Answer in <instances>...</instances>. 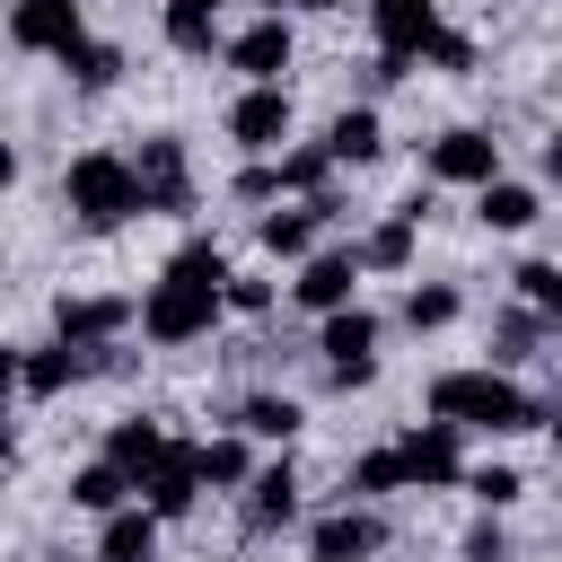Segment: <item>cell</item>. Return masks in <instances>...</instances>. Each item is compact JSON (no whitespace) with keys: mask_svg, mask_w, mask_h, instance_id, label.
<instances>
[{"mask_svg":"<svg viewBox=\"0 0 562 562\" xmlns=\"http://www.w3.org/2000/svg\"><path fill=\"white\" fill-rule=\"evenodd\" d=\"M518 290H527V307H536V316H553V325H562V263H518Z\"/></svg>","mask_w":562,"mask_h":562,"instance_id":"32","label":"cell"},{"mask_svg":"<svg viewBox=\"0 0 562 562\" xmlns=\"http://www.w3.org/2000/svg\"><path fill=\"white\" fill-rule=\"evenodd\" d=\"M351 492H404V465H395V448H369V457L351 465Z\"/></svg>","mask_w":562,"mask_h":562,"instance_id":"34","label":"cell"},{"mask_svg":"<svg viewBox=\"0 0 562 562\" xmlns=\"http://www.w3.org/2000/svg\"><path fill=\"white\" fill-rule=\"evenodd\" d=\"M61 211H70L88 237H105V228L140 220V211H149L140 167H132V158H114V149H79V158L61 167Z\"/></svg>","mask_w":562,"mask_h":562,"instance_id":"2","label":"cell"},{"mask_svg":"<svg viewBox=\"0 0 562 562\" xmlns=\"http://www.w3.org/2000/svg\"><path fill=\"white\" fill-rule=\"evenodd\" d=\"M378 544H386V518L360 509V501H342V509H325V518L307 527V553H316V562H369Z\"/></svg>","mask_w":562,"mask_h":562,"instance_id":"13","label":"cell"},{"mask_svg":"<svg viewBox=\"0 0 562 562\" xmlns=\"http://www.w3.org/2000/svg\"><path fill=\"white\" fill-rule=\"evenodd\" d=\"M132 492H140V483H132L114 457H97V465H79V474H70V509H88V518H114Z\"/></svg>","mask_w":562,"mask_h":562,"instance_id":"22","label":"cell"},{"mask_svg":"<svg viewBox=\"0 0 562 562\" xmlns=\"http://www.w3.org/2000/svg\"><path fill=\"white\" fill-rule=\"evenodd\" d=\"M158 26H167L176 53H211V44H220V0H167Z\"/></svg>","mask_w":562,"mask_h":562,"instance_id":"26","label":"cell"},{"mask_svg":"<svg viewBox=\"0 0 562 562\" xmlns=\"http://www.w3.org/2000/svg\"><path fill=\"white\" fill-rule=\"evenodd\" d=\"M474 220H483V228H527V220H536V184H509V176L474 184Z\"/></svg>","mask_w":562,"mask_h":562,"instance_id":"27","label":"cell"},{"mask_svg":"<svg viewBox=\"0 0 562 562\" xmlns=\"http://www.w3.org/2000/svg\"><path fill=\"white\" fill-rule=\"evenodd\" d=\"M228 422H237L246 439H272V448H290L307 413H299L290 395H272V386H255V395H237V413H228Z\"/></svg>","mask_w":562,"mask_h":562,"instance_id":"20","label":"cell"},{"mask_svg":"<svg viewBox=\"0 0 562 562\" xmlns=\"http://www.w3.org/2000/svg\"><path fill=\"white\" fill-rule=\"evenodd\" d=\"M536 325H553V316H536V307L501 316V325H492V360H527V351H536Z\"/></svg>","mask_w":562,"mask_h":562,"instance_id":"31","label":"cell"},{"mask_svg":"<svg viewBox=\"0 0 562 562\" xmlns=\"http://www.w3.org/2000/svg\"><path fill=\"white\" fill-rule=\"evenodd\" d=\"M334 167H342V158H334L325 140H307V149H290V158H281V193H325V176H334Z\"/></svg>","mask_w":562,"mask_h":562,"instance_id":"30","label":"cell"},{"mask_svg":"<svg viewBox=\"0 0 562 562\" xmlns=\"http://www.w3.org/2000/svg\"><path fill=\"white\" fill-rule=\"evenodd\" d=\"M105 457H114L132 483H149V465L167 457V430H158L149 413H132V422H114V430H105Z\"/></svg>","mask_w":562,"mask_h":562,"instance_id":"21","label":"cell"},{"mask_svg":"<svg viewBox=\"0 0 562 562\" xmlns=\"http://www.w3.org/2000/svg\"><path fill=\"white\" fill-rule=\"evenodd\" d=\"M132 167H140L149 211H193V158H184V140H176V132H149Z\"/></svg>","mask_w":562,"mask_h":562,"instance_id":"12","label":"cell"},{"mask_svg":"<svg viewBox=\"0 0 562 562\" xmlns=\"http://www.w3.org/2000/svg\"><path fill=\"white\" fill-rule=\"evenodd\" d=\"M430 413L457 422V430H492V439L544 422L536 395H527L518 378H501V369H439V378H430Z\"/></svg>","mask_w":562,"mask_h":562,"instance_id":"1","label":"cell"},{"mask_svg":"<svg viewBox=\"0 0 562 562\" xmlns=\"http://www.w3.org/2000/svg\"><path fill=\"white\" fill-rule=\"evenodd\" d=\"M316 228H325V211H316V193H307L299 211H263V220H255V246H263V255H290V263H307V255H316Z\"/></svg>","mask_w":562,"mask_h":562,"instance_id":"19","label":"cell"},{"mask_svg":"<svg viewBox=\"0 0 562 562\" xmlns=\"http://www.w3.org/2000/svg\"><path fill=\"white\" fill-rule=\"evenodd\" d=\"M369 35H378V53L430 61V44H439L448 26H439V0H369Z\"/></svg>","mask_w":562,"mask_h":562,"instance_id":"11","label":"cell"},{"mask_svg":"<svg viewBox=\"0 0 562 562\" xmlns=\"http://www.w3.org/2000/svg\"><path fill=\"white\" fill-rule=\"evenodd\" d=\"M272 193H281V167H263V158L237 167V202H272Z\"/></svg>","mask_w":562,"mask_h":562,"instance_id":"37","label":"cell"},{"mask_svg":"<svg viewBox=\"0 0 562 562\" xmlns=\"http://www.w3.org/2000/svg\"><path fill=\"white\" fill-rule=\"evenodd\" d=\"M61 70H70V88H88V97H105V88L123 79V44H105V35H79V44L61 53Z\"/></svg>","mask_w":562,"mask_h":562,"instance_id":"25","label":"cell"},{"mask_svg":"<svg viewBox=\"0 0 562 562\" xmlns=\"http://www.w3.org/2000/svg\"><path fill=\"white\" fill-rule=\"evenodd\" d=\"M220 307H228V290L220 281H193V272H158L149 281V299H140V334L158 342V351H184V342H202L211 325H220Z\"/></svg>","mask_w":562,"mask_h":562,"instance_id":"3","label":"cell"},{"mask_svg":"<svg viewBox=\"0 0 562 562\" xmlns=\"http://www.w3.org/2000/svg\"><path fill=\"white\" fill-rule=\"evenodd\" d=\"M290 18H255L246 35H228V70H246V79H281L290 70Z\"/></svg>","mask_w":562,"mask_h":562,"instance_id":"16","label":"cell"},{"mask_svg":"<svg viewBox=\"0 0 562 562\" xmlns=\"http://www.w3.org/2000/svg\"><path fill=\"white\" fill-rule=\"evenodd\" d=\"M430 61H439V70H474V35H457V26H448V35L430 44Z\"/></svg>","mask_w":562,"mask_h":562,"instance_id":"38","label":"cell"},{"mask_svg":"<svg viewBox=\"0 0 562 562\" xmlns=\"http://www.w3.org/2000/svg\"><path fill=\"white\" fill-rule=\"evenodd\" d=\"M395 465H404V483H413V492H448V483H465V430L430 413L422 430H404V439H395Z\"/></svg>","mask_w":562,"mask_h":562,"instance_id":"5","label":"cell"},{"mask_svg":"<svg viewBox=\"0 0 562 562\" xmlns=\"http://www.w3.org/2000/svg\"><path fill=\"white\" fill-rule=\"evenodd\" d=\"M544 176H553V184H562V132H553V140H544Z\"/></svg>","mask_w":562,"mask_h":562,"instance_id":"39","label":"cell"},{"mask_svg":"<svg viewBox=\"0 0 562 562\" xmlns=\"http://www.w3.org/2000/svg\"><path fill=\"white\" fill-rule=\"evenodd\" d=\"M413 228H422V211H413V202H404V211H386V220L360 237V263H369V272H404V263H413Z\"/></svg>","mask_w":562,"mask_h":562,"instance_id":"24","label":"cell"},{"mask_svg":"<svg viewBox=\"0 0 562 562\" xmlns=\"http://www.w3.org/2000/svg\"><path fill=\"white\" fill-rule=\"evenodd\" d=\"M465 492H474L483 509H509L527 483H518V465H474V474H465Z\"/></svg>","mask_w":562,"mask_h":562,"instance_id":"33","label":"cell"},{"mask_svg":"<svg viewBox=\"0 0 562 562\" xmlns=\"http://www.w3.org/2000/svg\"><path fill=\"white\" fill-rule=\"evenodd\" d=\"M202 483H211V474H202V448H193V439H167V457L149 465V483H140V492H149V509H158V518H184V509L202 501Z\"/></svg>","mask_w":562,"mask_h":562,"instance_id":"15","label":"cell"},{"mask_svg":"<svg viewBox=\"0 0 562 562\" xmlns=\"http://www.w3.org/2000/svg\"><path fill=\"white\" fill-rule=\"evenodd\" d=\"M79 378H97V360L79 351V342H35V351H18V395H35V404H53V395H70Z\"/></svg>","mask_w":562,"mask_h":562,"instance_id":"14","label":"cell"},{"mask_svg":"<svg viewBox=\"0 0 562 562\" xmlns=\"http://www.w3.org/2000/svg\"><path fill=\"white\" fill-rule=\"evenodd\" d=\"M299 518V474H290V457L281 465H263L255 483H246V536H272V527H290Z\"/></svg>","mask_w":562,"mask_h":562,"instance_id":"17","label":"cell"},{"mask_svg":"<svg viewBox=\"0 0 562 562\" xmlns=\"http://www.w3.org/2000/svg\"><path fill=\"white\" fill-rule=\"evenodd\" d=\"M325 149H334L342 167H369V158L386 149V132H378V105H342V114L325 123Z\"/></svg>","mask_w":562,"mask_h":562,"instance_id":"23","label":"cell"},{"mask_svg":"<svg viewBox=\"0 0 562 562\" xmlns=\"http://www.w3.org/2000/svg\"><path fill=\"white\" fill-rule=\"evenodd\" d=\"M299 9H342V0H299Z\"/></svg>","mask_w":562,"mask_h":562,"instance_id":"41","label":"cell"},{"mask_svg":"<svg viewBox=\"0 0 562 562\" xmlns=\"http://www.w3.org/2000/svg\"><path fill=\"white\" fill-rule=\"evenodd\" d=\"M360 246H316L307 263H299V281H290V299L307 307V316H334V307H360Z\"/></svg>","mask_w":562,"mask_h":562,"instance_id":"6","label":"cell"},{"mask_svg":"<svg viewBox=\"0 0 562 562\" xmlns=\"http://www.w3.org/2000/svg\"><path fill=\"white\" fill-rule=\"evenodd\" d=\"M422 176H430V184H492V176H501V140L474 132V123H457V132H439V140L422 149Z\"/></svg>","mask_w":562,"mask_h":562,"instance_id":"8","label":"cell"},{"mask_svg":"<svg viewBox=\"0 0 562 562\" xmlns=\"http://www.w3.org/2000/svg\"><path fill=\"white\" fill-rule=\"evenodd\" d=\"M123 325H140V299H114V290H88V299H53V334L97 351V342H123Z\"/></svg>","mask_w":562,"mask_h":562,"instance_id":"7","label":"cell"},{"mask_svg":"<svg viewBox=\"0 0 562 562\" xmlns=\"http://www.w3.org/2000/svg\"><path fill=\"white\" fill-rule=\"evenodd\" d=\"M228 140L255 149V158L281 149V140H290V88H281V79H246V97L228 105Z\"/></svg>","mask_w":562,"mask_h":562,"instance_id":"10","label":"cell"},{"mask_svg":"<svg viewBox=\"0 0 562 562\" xmlns=\"http://www.w3.org/2000/svg\"><path fill=\"white\" fill-rule=\"evenodd\" d=\"M457 307H465V299H457L448 281H413V290H404V325H413V334H439V325H457Z\"/></svg>","mask_w":562,"mask_h":562,"instance_id":"29","label":"cell"},{"mask_svg":"<svg viewBox=\"0 0 562 562\" xmlns=\"http://www.w3.org/2000/svg\"><path fill=\"white\" fill-rule=\"evenodd\" d=\"M79 35H88V0H18L9 9V44L18 53H53L61 61Z\"/></svg>","mask_w":562,"mask_h":562,"instance_id":"9","label":"cell"},{"mask_svg":"<svg viewBox=\"0 0 562 562\" xmlns=\"http://www.w3.org/2000/svg\"><path fill=\"white\" fill-rule=\"evenodd\" d=\"M544 430H553V457H562V395H553V413H544Z\"/></svg>","mask_w":562,"mask_h":562,"instance_id":"40","label":"cell"},{"mask_svg":"<svg viewBox=\"0 0 562 562\" xmlns=\"http://www.w3.org/2000/svg\"><path fill=\"white\" fill-rule=\"evenodd\" d=\"M316 351H325V378L351 395V386H369L378 378V316L369 307H334L325 325H316Z\"/></svg>","mask_w":562,"mask_h":562,"instance_id":"4","label":"cell"},{"mask_svg":"<svg viewBox=\"0 0 562 562\" xmlns=\"http://www.w3.org/2000/svg\"><path fill=\"white\" fill-rule=\"evenodd\" d=\"M465 562H509V536H501V509H483L465 527Z\"/></svg>","mask_w":562,"mask_h":562,"instance_id":"35","label":"cell"},{"mask_svg":"<svg viewBox=\"0 0 562 562\" xmlns=\"http://www.w3.org/2000/svg\"><path fill=\"white\" fill-rule=\"evenodd\" d=\"M228 307H237V316H272V281L237 272V281H228Z\"/></svg>","mask_w":562,"mask_h":562,"instance_id":"36","label":"cell"},{"mask_svg":"<svg viewBox=\"0 0 562 562\" xmlns=\"http://www.w3.org/2000/svg\"><path fill=\"white\" fill-rule=\"evenodd\" d=\"M202 474H211L220 492H246V483H255L263 465L246 457V430H228V439H202Z\"/></svg>","mask_w":562,"mask_h":562,"instance_id":"28","label":"cell"},{"mask_svg":"<svg viewBox=\"0 0 562 562\" xmlns=\"http://www.w3.org/2000/svg\"><path fill=\"white\" fill-rule=\"evenodd\" d=\"M97 562H158V509H149V501H140V509L123 501V509L97 527Z\"/></svg>","mask_w":562,"mask_h":562,"instance_id":"18","label":"cell"}]
</instances>
